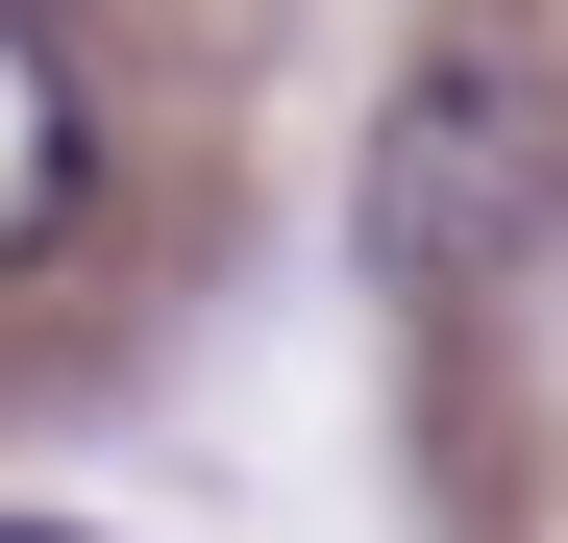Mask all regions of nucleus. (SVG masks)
Instances as JSON below:
<instances>
[{"label":"nucleus","instance_id":"obj_3","mask_svg":"<svg viewBox=\"0 0 568 543\" xmlns=\"http://www.w3.org/2000/svg\"><path fill=\"white\" fill-rule=\"evenodd\" d=\"M0 543H74V519H0Z\"/></svg>","mask_w":568,"mask_h":543},{"label":"nucleus","instance_id":"obj_1","mask_svg":"<svg viewBox=\"0 0 568 543\" xmlns=\"http://www.w3.org/2000/svg\"><path fill=\"white\" fill-rule=\"evenodd\" d=\"M544 100H519V74H420V100L396 124H371V247H396V272H495L519 223H544Z\"/></svg>","mask_w":568,"mask_h":543},{"label":"nucleus","instance_id":"obj_2","mask_svg":"<svg viewBox=\"0 0 568 543\" xmlns=\"http://www.w3.org/2000/svg\"><path fill=\"white\" fill-rule=\"evenodd\" d=\"M50 223H74V50H50V0H0V272Z\"/></svg>","mask_w":568,"mask_h":543}]
</instances>
